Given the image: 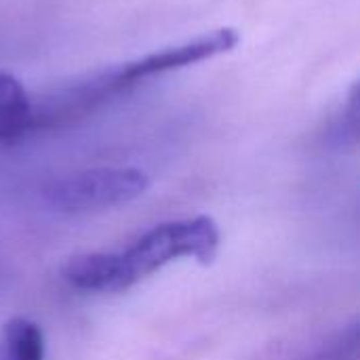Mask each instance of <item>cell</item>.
Wrapping results in <instances>:
<instances>
[{
  "instance_id": "cell-4",
  "label": "cell",
  "mask_w": 360,
  "mask_h": 360,
  "mask_svg": "<svg viewBox=\"0 0 360 360\" xmlns=\"http://www.w3.org/2000/svg\"><path fill=\"white\" fill-rule=\"evenodd\" d=\"M34 129L32 97L8 72H0V141L15 139Z\"/></svg>"
},
{
  "instance_id": "cell-1",
  "label": "cell",
  "mask_w": 360,
  "mask_h": 360,
  "mask_svg": "<svg viewBox=\"0 0 360 360\" xmlns=\"http://www.w3.org/2000/svg\"><path fill=\"white\" fill-rule=\"evenodd\" d=\"M221 245L219 226L209 215H194L154 226L122 251L74 255L63 266V281L89 293H120L177 259L213 264Z\"/></svg>"
},
{
  "instance_id": "cell-2",
  "label": "cell",
  "mask_w": 360,
  "mask_h": 360,
  "mask_svg": "<svg viewBox=\"0 0 360 360\" xmlns=\"http://www.w3.org/2000/svg\"><path fill=\"white\" fill-rule=\"evenodd\" d=\"M150 188L146 171L135 167H93L55 179L44 196L65 213H89L127 205Z\"/></svg>"
},
{
  "instance_id": "cell-5",
  "label": "cell",
  "mask_w": 360,
  "mask_h": 360,
  "mask_svg": "<svg viewBox=\"0 0 360 360\" xmlns=\"http://www.w3.org/2000/svg\"><path fill=\"white\" fill-rule=\"evenodd\" d=\"M2 344L6 360H44L46 356L42 327L25 316H13L4 325Z\"/></svg>"
},
{
  "instance_id": "cell-3",
  "label": "cell",
  "mask_w": 360,
  "mask_h": 360,
  "mask_svg": "<svg viewBox=\"0 0 360 360\" xmlns=\"http://www.w3.org/2000/svg\"><path fill=\"white\" fill-rule=\"evenodd\" d=\"M238 40H240V36L236 30L221 27V30L196 36L192 40H186L181 44H173V46L148 53L143 57H137L133 61L120 63L114 68V74L127 91L152 76H160V74L181 70V68L213 59L217 55H224V53L232 51L238 44Z\"/></svg>"
}]
</instances>
